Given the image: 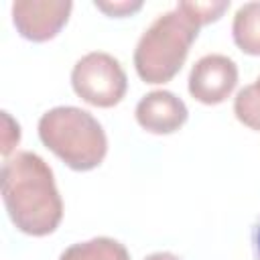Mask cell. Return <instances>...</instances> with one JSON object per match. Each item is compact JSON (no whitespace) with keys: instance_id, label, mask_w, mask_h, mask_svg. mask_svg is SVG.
Here are the masks:
<instances>
[{"instance_id":"obj_12","label":"cell","mask_w":260,"mask_h":260,"mask_svg":"<svg viewBox=\"0 0 260 260\" xmlns=\"http://www.w3.org/2000/svg\"><path fill=\"white\" fill-rule=\"evenodd\" d=\"M18 140H20V128H18V124L10 118L8 112H2V148H0L2 154L8 156L10 150L18 144Z\"/></svg>"},{"instance_id":"obj_3","label":"cell","mask_w":260,"mask_h":260,"mask_svg":"<svg viewBox=\"0 0 260 260\" xmlns=\"http://www.w3.org/2000/svg\"><path fill=\"white\" fill-rule=\"evenodd\" d=\"M41 142L73 171H91L102 165L108 152V138L102 124L75 106H57L39 120Z\"/></svg>"},{"instance_id":"obj_15","label":"cell","mask_w":260,"mask_h":260,"mask_svg":"<svg viewBox=\"0 0 260 260\" xmlns=\"http://www.w3.org/2000/svg\"><path fill=\"white\" fill-rule=\"evenodd\" d=\"M144 260H183V258H179L173 252H154V254H148Z\"/></svg>"},{"instance_id":"obj_2","label":"cell","mask_w":260,"mask_h":260,"mask_svg":"<svg viewBox=\"0 0 260 260\" xmlns=\"http://www.w3.org/2000/svg\"><path fill=\"white\" fill-rule=\"evenodd\" d=\"M199 24L179 4L160 14L138 39L134 49V69L146 83H167L183 67Z\"/></svg>"},{"instance_id":"obj_9","label":"cell","mask_w":260,"mask_h":260,"mask_svg":"<svg viewBox=\"0 0 260 260\" xmlns=\"http://www.w3.org/2000/svg\"><path fill=\"white\" fill-rule=\"evenodd\" d=\"M59 260H130V254L122 242L100 236L65 248Z\"/></svg>"},{"instance_id":"obj_11","label":"cell","mask_w":260,"mask_h":260,"mask_svg":"<svg viewBox=\"0 0 260 260\" xmlns=\"http://www.w3.org/2000/svg\"><path fill=\"white\" fill-rule=\"evenodd\" d=\"M179 6L185 10V12H189L193 18H195V22L199 24V26H203V24H209V22H213V20H217L225 10H228V6H230V2L228 0H211V2H193V0H183V2H179Z\"/></svg>"},{"instance_id":"obj_1","label":"cell","mask_w":260,"mask_h":260,"mask_svg":"<svg viewBox=\"0 0 260 260\" xmlns=\"http://www.w3.org/2000/svg\"><path fill=\"white\" fill-rule=\"evenodd\" d=\"M0 193L10 221L28 236H49L63 217V201L51 167L35 152L8 156L0 171Z\"/></svg>"},{"instance_id":"obj_5","label":"cell","mask_w":260,"mask_h":260,"mask_svg":"<svg viewBox=\"0 0 260 260\" xmlns=\"http://www.w3.org/2000/svg\"><path fill=\"white\" fill-rule=\"evenodd\" d=\"M187 81H189L187 87L193 100L205 106H215L228 100L236 89L238 65L234 63V59L219 53L203 55L191 67Z\"/></svg>"},{"instance_id":"obj_13","label":"cell","mask_w":260,"mask_h":260,"mask_svg":"<svg viewBox=\"0 0 260 260\" xmlns=\"http://www.w3.org/2000/svg\"><path fill=\"white\" fill-rule=\"evenodd\" d=\"M95 8L104 10L110 16H128L142 8L140 0H116V2H95Z\"/></svg>"},{"instance_id":"obj_10","label":"cell","mask_w":260,"mask_h":260,"mask_svg":"<svg viewBox=\"0 0 260 260\" xmlns=\"http://www.w3.org/2000/svg\"><path fill=\"white\" fill-rule=\"evenodd\" d=\"M234 114L244 126L260 132V75L254 79V83L238 91L234 100Z\"/></svg>"},{"instance_id":"obj_8","label":"cell","mask_w":260,"mask_h":260,"mask_svg":"<svg viewBox=\"0 0 260 260\" xmlns=\"http://www.w3.org/2000/svg\"><path fill=\"white\" fill-rule=\"evenodd\" d=\"M232 37L240 51L260 57V2H246L236 10Z\"/></svg>"},{"instance_id":"obj_6","label":"cell","mask_w":260,"mask_h":260,"mask_svg":"<svg viewBox=\"0 0 260 260\" xmlns=\"http://www.w3.org/2000/svg\"><path fill=\"white\" fill-rule=\"evenodd\" d=\"M71 8L69 0H16L12 4V22L20 37L43 43L65 26Z\"/></svg>"},{"instance_id":"obj_4","label":"cell","mask_w":260,"mask_h":260,"mask_svg":"<svg viewBox=\"0 0 260 260\" xmlns=\"http://www.w3.org/2000/svg\"><path fill=\"white\" fill-rule=\"evenodd\" d=\"M71 85L89 106L112 108L126 95L128 77L116 57L104 51H91L73 65Z\"/></svg>"},{"instance_id":"obj_7","label":"cell","mask_w":260,"mask_h":260,"mask_svg":"<svg viewBox=\"0 0 260 260\" xmlns=\"http://www.w3.org/2000/svg\"><path fill=\"white\" fill-rule=\"evenodd\" d=\"M136 122L150 134H173L187 122L185 102L167 89H154L140 98L134 110Z\"/></svg>"},{"instance_id":"obj_14","label":"cell","mask_w":260,"mask_h":260,"mask_svg":"<svg viewBox=\"0 0 260 260\" xmlns=\"http://www.w3.org/2000/svg\"><path fill=\"white\" fill-rule=\"evenodd\" d=\"M252 252H254V260H260V215L252 225Z\"/></svg>"}]
</instances>
